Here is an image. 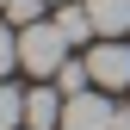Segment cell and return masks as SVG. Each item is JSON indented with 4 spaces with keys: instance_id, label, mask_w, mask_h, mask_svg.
I'll list each match as a JSON object with an SVG mask.
<instances>
[{
    "instance_id": "obj_1",
    "label": "cell",
    "mask_w": 130,
    "mask_h": 130,
    "mask_svg": "<svg viewBox=\"0 0 130 130\" xmlns=\"http://www.w3.org/2000/svg\"><path fill=\"white\" fill-rule=\"evenodd\" d=\"M62 62H68V37H62V25H56V19H37V25H25V31H19V68H25V74L56 80Z\"/></svg>"
},
{
    "instance_id": "obj_2",
    "label": "cell",
    "mask_w": 130,
    "mask_h": 130,
    "mask_svg": "<svg viewBox=\"0 0 130 130\" xmlns=\"http://www.w3.org/2000/svg\"><path fill=\"white\" fill-rule=\"evenodd\" d=\"M87 68H93V87L124 93V87H130V43H124V37H105L99 50L87 56Z\"/></svg>"
},
{
    "instance_id": "obj_3",
    "label": "cell",
    "mask_w": 130,
    "mask_h": 130,
    "mask_svg": "<svg viewBox=\"0 0 130 130\" xmlns=\"http://www.w3.org/2000/svg\"><path fill=\"white\" fill-rule=\"evenodd\" d=\"M111 118H118V105L105 99V87L99 93H74L68 111H62V130H111Z\"/></svg>"
},
{
    "instance_id": "obj_4",
    "label": "cell",
    "mask_w": 130,
    "mask_h": 130,
    "mask_svg": "<svg viewBox=\"0 0 130 130\" xmlns=\"http://www.w3.org/2000/svg\"><path fill=\"white\" fill-rule=\"evenodd\" d=\"M62 111H68L62 87H31L25 93V130H62Z\"/></svg>"
},
{
    "instance_id": "obj_5",
    "label": "cell",
    "mask_w": 130,
    "mask_h": 130,
    "mask_svg": "<svg viewBox=\"0 0 130 130\" xmlns=\"http://www.w3.org/2000/svg\"><path fill=\"white\" fill-rule=\"evenodd\" d=\"M93 25H99V37H124L130 31V0H87Z\"/></svg>"
},
{
    "instance_id": "obj_6",
    "label": "cell",
    "mask_w": 130,
    "mask_h": 130,
    "mask_svg": "<svg viewBox=\"0 0 130 130\" xmlns=\"http://www.w3.org/2000/svg\"><path fill=\"white\" fill-rule=\"evenodd\" d=\"M56 25H62V37H68V43H80V37L99 31V25H93V12H87V0H62V6H56Z\"/></svg>"
},
{
    "instance_id": "obj_7",
    "label": "cell",
    "mask_w": 130,
    "mask_h": 130,
    "mask_svg": "<svg viewBox=\"0 0 130 130\" xmlns=\"http://www.w3.org/2000/svg\"><path fill=\"white\" fill-rule=\"evenodd\" d=\"M56 87H62V93L74 99V93H87V87H93V68H87V62H74V56H68V62L56 68Z\"/></svg>"
},
{
    "instance_id": "obj_8",
    "label": "cell",
    "mask_w": 130,
    "mask_h": 130,
    "mask_svg": "<svg viewBox=\"0 0 130 130\" xmlns=\"http://www.w3.org/2000/svg\"><path fill=\"white\" fill-rule=\"evenodd\" d=\"M19 124H25V93L0 80V130H19Z\"/></svg>"
},
{
    "instance_id": "obj_9",
    "label": "cell",
    "mask_w": 130,
    "mask_h": 130,
    "mask_svg": "<svg viewBox=\"0 0 130 130\" xmlns=\"http://www.w3.org/2000/svg\"><path fill=\"white\" fill-rule=\"evenodd\" d=\"M43 6H50V0H6V25H19V31H25V25H37V19H43Z\"/></svg>"
},
{
    "instance_id": "obj_10",
    "label": "cell",
    "mask_w": 130,
    "mask_h": 130,
    "mask_svg": "<svg viewBox=\"0 0 130 130\" xmlns=\"http://www.w3.org/2000/svg\"><path fill=\"white\" fill-rule=\"evenodd\" d=\"M19 68V25H0V80Z\"/></svg>"
},
{
    "instance_id": "obj_11",
    "label": "cell",
    "mask_w": 130,
    "mask_h": 130,
    "mask_svg": "<svg viewBox=\"0 0 130 130\" xmlns=\"http://www.w3.org/2000/svg\"><path fill=\"white\" fill-rule=\"evenodd\" d=\"M111 130H130V111H118V118H111Z\"/></svg>"
},
{
    "instance_id": "obj_12",
    "label": "cell",
    "mask_w": 130,
    "mask_h": 130,
    "mask_svg": "<svg viewBox=\"0 0 130 130\" xmlns=\"http://www.w3.org/2000/svg\"><path fill=\"white\" fill-rule=\"evenodd\" d=\"M0 6H6V0H0Z\"/></svg>"
},
{
    "instance_id": "obj_13",
    "label": "cell",
    "mask_w": 130,
    "mask_h": 130,
    "mask_svg": "<svg viewBox=\"0 0 130 130\" xmlns=\"http://www.w3.org/2000/svg\"><path fill=\"white\" fill-rule=\"evenodd\" d=\"M56 6H62V0H56Z\"/></svg>"
}]
</instances>
